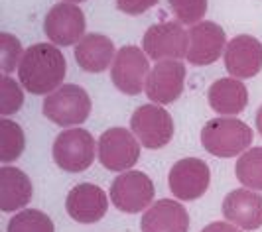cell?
<instances>
[{
	"label": "cell",
	"mask_w": 262,
	"mask_h": 232,
	"mask_svg": "<svg viewBox=\"0 0 262 232\" xmlns=\"http://www.w3.org/2000/svg\"><path fill=\"white\" fill-rule=\"evenodd\" d=\"M67 75V61L63 52L52 43H34L24 52L18 67L22 87L32 95H52L59 89Z\"/></svg>",
	"instance_id": "1"
},
{
	"label": "cell",
	"mask_w": 262,
	"mask_h": 232,
	"mask_svg": "<svg viewBox=\"0 0 262 232\" xmlns=\"http://www.w3.org/2000/svg\"><path fill=\"white\" fill-rule=\"evenodd\" d=\"M252 128L247 122L231 118V116H219L211 118L201 130V144L211 155L217 157H235L243 155L252 146Z\"/></svg>",
	"instance_id": "2"
},
{
	"label": "cell",
	"mask_w": 262,
	"mask_h": 232,
	"mask_svg": "<svg viewBox=\"0 0 262 232\" xmlns=\"http://www.w3.org/2000/svg\"><path fill=\"white\" fill-rule=\"evenodd\" d=\"M91 114V99L79 85H63L43 99V116L57 126H77Z\"/></svg>",
	"instance_id": "3"
},
{
	"label": "cell",
	"mask_w": 262,
	"mask_h": 232,
	"mask_svg": "<svg viewBox=\"0 0 262 232\" xmlns=\"http://www.w3.org/2000/svg\"><path fill=\"white\" fill-rule=\"evenodd\" d=\"M144 52L148 59L160 61H180L187 57L189 50V32H185L178 22H160L146 30Z\"/></svg>",
	"instance_id": "4"
},
{
	"label": "cell",
	"mask_w": 262,
	"mask_h": 232,
	"mask_svg": "<svg viewBox=\"0 0 262 232\" xmlns=\"http://www.w3.org/2000/svg\"><path fill=\"white\" fill-rule=\"evenodd\" d=\"M130 130L144 148L160 150L173 138V120L170 112L160 104H142L132 114Z\"/></svg>",
	"instance_id": "5"
},
{
	"label": "cell",
	"mask_w": 262,
	"mask_h": 232,
	"mask_svg": "<svg viewBox=\"0 0 262 232\" xmlns=\"http://www.w3.org/2000/svg\"><path fill=\"white\" fill-rule=\"evenodd\" d=\"M53 161L69 173L89 169L95 161V138L87 130H63L53 142Z\"/></svg>",
	"instance_id": "6"
},
{
	"label": "cell",
	"mask_w": 262,
	"mask_h": 232,
	"mask_svg": "<svg viewBox=\"0 0 262 232\" xmlns=\"http://www.w3.org/2000/svg\"><path fill=\"white\" fill-rule=\"evenodd\" d=\"M148 55L136 45H124L117 52V57L111 67V79L120 92L138 95L146 89V81L150 75Z\"/></svg>",
	"instance_id": "7"
},
{
	"label": "cell",
	"mask_w": 262,
	"mask_h": 232,
	"mask_svg": "<svg viewBox=\"0 0 262 232\" xmlns=\"http://www.w3.org/2000/svg\"><path fill=\"white\" fill-rule=\"evenodd\" d=\"M154 183L142 171H124L111 185V201L122 213H140L152 206Z\"/></svg>",
	"instance_id": "8"
},
{
	"label": "cell",
	"mask_w": 262,
	"mask_h": 232,
	"mask_svg": "<svg viewBox=\"0 0 262 232\" xmlns=\"http://www.w3.org/2000/svg\"><path fill=\"white\" fill-rule=\"evenodd\" d=\"M97 150L99 161L108 171H126L140 157V142L126 128H111L103 132Z\"/></svg>",
	"instance_id": "9"
},
{
	"label": "cell",
	"mask_w": 262,
	"mask_h": 232,
	"mask_svg": "<svg viewBox=\"0 0 262 232\" xmlns=\"http://www.w3.org/2000/svg\"><path fill=\"white\" fill-rule=\"evenodd\" d=\"M211 169L199 157H184L176 161L168 175V185L176 199L195 201L209 189Z\"/></svg>",
	"instance_id": "10"
},
{
	"label": "cell",
	"mask_w": 262,
	"mask_h": 232,
	"mask_svg": "<svg viewBox=\"0 0 262 232\" xmlns=\"http://www.w3.org/2000/svg\"><path fill=\"white\" fill-rule=\"evenodd\" d=\"M85 14L77 4H55L43 20V32L55 45H73L85 38Z\"/></svg>",
	"instance_id": "11"
},
{
	"label": "cell",
	"mask_w": 262,
	"mask_h": 232,
	"mask_svg": "<svg viewBox=\"0 0 262 232\" xmlns=\"http://www.w3.org/2000/svg\"><path fill=\"white\" fill-rule=\"evenodd\" d=\"M185 65L182 61H160L152 67L146 81V95L154 104H170L184 92Z\"/></svg>",
	"instance_id": "12"
},
{
	"label": "cell",
	"mask_w": 262,
	"mask_h": 232,
	"mask_svg": "<svg viewBox=\"0 0 262 232\" xmlns=\"http://www.w3.org/2000/svg\"><path fill=\"white\" fill-rule=\"evenodd\" d=\"M66 208L67 215L75 222L93 224V222H99L106 215L108 197L95 183H79L67 195Z\"/></svg>",
	"instance_id": "13"
},
{
	"label": "cell",
	"mask_w": 262,
	"mask_h": 232,
	"mask_svg": "<svg viewBox=\"0 0 262 232\" xmlns=\"http://www.w3.org/2000/svg\"><path fill=\"white\" fill-rule=\"evenodd\" d=\"M225 67L235 79H250L262 69V43L252 36H236L227 43Z\"/></svg>",
	"instance_id": "14"
},
{
	"label": "cell",
	"mask_w": 262,
	"mask_h": 232,
	"mask_svg": "<svg viewBox=\"0 0 262 232\" xmlns=\"http://www.w3.org/2000/svg\"><path fill=\"white\" fill-rule=\"evenodd\" d=\"M227 50L225 30L215 22H199L189 30L187 61L191 65L215 63Z\"/></svg>",
	"instance_id": "15"
},
{
	"label": "cell",
	"mask_w": 262,
	"mask_h": 232,
	"mask_svg": "<svg viewBox=\"0 0 262 232\" xmlns=\"http://www.w3.org/2000/svg\"><path fill=\"white\" fill-rule=\"evenodd\" d=\"M223 215L231 224L243 230H256L262 226V195L252 189H235L225 197Z\"/></svg>",
	"instance_id": "16"
},
{
	"label": "cell",
	"mask_w": 262,
	"mask_h": 232,
	"mask_svg": "<svg viewBox=\"0 0 262 232\" xmlns=\"http://www.w3.org/2000/svg\"><path fill=\"white\" fill-rule=\"evenodd\" d=\"M142 232H187L189 215L185 206L173 199H160L158 203L146 208L140 220Z\"/></svg>",
	"instance_id": "17"
},
{
	"label": "cell",
	"mask_w": 262,
	"mask_h": 232,
	"mask_svg": "<svg viewBox=\"0 0 262 232\" xmlns=\"http://www.w3.org/2000/svg\"><path fill=\"white\" fill-rule=\"evenodd\" d=\"M117 57L113 39L103 34H87L75 45V61L87 73H103Z\"/></svg>",
	"instance_id": "18"
},
{
	"label": "cell",
	"mask_w": 262,
	"mask_h": 232,
	"mask_svg": "<svg viewBox=\"0 0 262 232\" xmlns=\"http://www.w3.org/2000/svg\"><path fill=\"white\" fill-rule=\"evenodd\" d=\"M34 187L22 169L2 166L0 169V208L4 213H14L32 201Z\"/></svg>",
	"instance_id": "19"
},
{
	"label": "cell",
	"mask_w": 262,
	"mask_h": 232,
	"mask_svg": "<svg viewBox=\"0 0 262 232\" xmlns=\"http://www.w3.org/2000/svg\"><path fill=\"white\" fill-rule=\"evenodd\" d=\"M211 108L219 114H238L249 104V90L241 79L223 77L217 79L207 92Z\"/></svg>",
	"instance_id": "20"
},
{
	"label": "cell",
	"mask_w": 262,
	"mask_h": 232,
	"mask_svg": "<svg viewBox=\"0 0 262 232\" xmlns=\"http://www.w3.org/2000/svg\"><path fill=\"white\" fill-rule=\"evenodd\" d=\"M24 146H26V138H24L22 126L10 118H2L0 120V161L4 166L16 161L24 152Z\"/></svg>",
	"instance_id": "21"
},
{
	"label": "cell",
	"mask_w": 262,
	"mask_h": 232,
	"mask_svg": "<svg viewBox=\"0 0 262 232\" xmlns=\"http://www.w3.org/2000/svg\"><path fill=\"white\" fill-rule=\"evenodd\" d=\"M235 175L247 189L262 191V148H250L236 159Z\"/></svg>",
	"instance_id": "22"
},
{
	"label": "cell",
	"mask_w": 262,
	"mask_h": 232,
	"mask_svg": "<svg viewBox=\"0 0 262 232\" xmlns=\"http://www.w3.org/2000/svg\"><path fill=\"white\" fill-rule=\"evenodd\" d=\"M6 232H55L53 220L36 208H22L8 220Z\"/></svg>",
	"instance_id": "23"
},
{
	"label": "cell",
	"mask_w": 262,
	"mask_h": 232,
	"mask_svg": "<svg viewBox=\"0 0 262 232\" xmlns=\"http://www.w3.org/2000/svg\"><path fill=\"white\" fill-rule=\"evenodd\" d=\"M170 10L180 20V24L195 26L207 12V0H168Z\"/></svg>",
	"instance_id": "24"
},
{
	"label": "cell",
	"mask_w": 262,
	"mask_h": 232,
	"mask_svg": "<svg viewBox=\"0 0 262 232\" xmlns=\"http://www.w3.org/2000/svg\"><path fill=\"white\" fill-rule=\"evenodd\" d=\"M22 104H24V92L20 85L8 75H4L0 81V114L6 118L8 114L20 110Z\"/></svg>",
	"instance_id": "25"
},
{
	"label": "cell",
	"mask_w": 262,
	"mask_h": 232,
	"mask_svg": "<svg viewBox=\"0 0 262 232\" xmlns=\"http://www.w3.org/2000/svg\"><path fill=\"white\" fill-rule=\"evenodd\" d=\"M0 63H2V71L4 75H10L16 67H20L18 61H22L24 57V50L20 39H16L12 34H0Z\"/></svg>",
	"instance_id": "26"
},
{
	"label": "cell",
	"mask_w": 262,
	"mask_h": 232,
	"mask_svg": "<svg viewBox=\"0 0 262 232\" xmlns=\"http://www.w3.org/2000/svg\"><path fill=\"white\" fill-rule=\"evenodd\" d=\"M158 0H117V8L120 12L138 16V14L150 10L152 6H156Z\"/></svg>",
	"instance_id": "27"
},
{
	"label": "cell",
	"mask_w": 262,
	"mask_h": 232,
	"mask_svg": "<svg viewBox=\"0 0 262 232\" xmlns=\"http://www.w3.org/2000/svg\"><path fill=\"white\" fill-rule=\"evenodd\" d=\"M201 232H243L238 226L231 224V222H211Z\"/></svg>",
	"instance_id": "28"
},
{
	"label": "cell",
	"mask_w": 262,
	"mask_h": 232,
	"mask_svg": "<svg viewBox=\"0 0 262 232\" xmlns=\"http://www.w3.org/2000/svg\"><path fill=\"white\" fill-rule=\"evenodd\" d=\"M256 130L260 132V136H262V106L258 108V112H256Z\"/></svg>",
	"instance_id": "29"
},
{
	"label": "cell",
	"mask_w": 262,
	"mask_h": 232,
	"mask_svg": "<svg viewBox=\"0 0 262 232\" xmlns=\"http://www.w3.org/2000/svg\"><path fill=\"white\" fill-rule=\"evenodd\" d=\"M69 2H83V0H69Z\"/></svg>",
	"instance_id": "30"
}]
</instances>
